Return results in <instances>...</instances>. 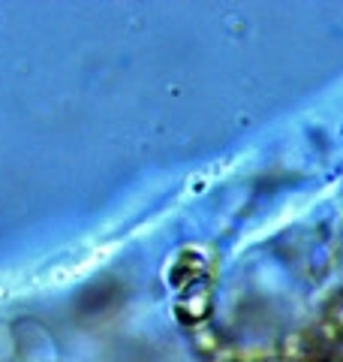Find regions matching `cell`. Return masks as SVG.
<instances>
[{
  "instance_id": "cell-1",
  "label": "cell",
  "mask_w": 343,
  "mask_h": 362,
  "mask_svg": "<svg viewBox=\"0 0 343 362\" xmlns=\"http://www.w3.org/2000/svg\"><path fill=\"white\" fill-rule=\"evenodd\" d=\"M163 278L175 293H187L193 287H202L205 278H208V257H205L199 247H181V251H175L166 259Z\"/></svg>"
},
{
  "instance_id": "cell-5",
  "label": "cell",
  "mask_w": 343,
  "mask_h": 362,
  "mask_svg": "<svg viewBox=\"0 0 343 362\" xmlns=\"http://www.w3.org/2000/svg\"><path fill=\"white\" fill-rule=\"evenodd\" d=\"M301 362H331L328 356H316V359H301Z\"/></svg>"
},
{
  "instance_id": "cell-6",
  "label": "cell",
  "mask_w": 343,
  "mask_h": 362,
  "mask_svg": "<svg viewBox=\"0 0 343 362\" xmlns=\"http://www.w3.org/2000/svg\"><path fill=\"white\" fill-rule=\"evenodd\" d=\"M268 362H286V359H283V356H274V359H268Z\"/></svg>"
},
{
  "instance_id": "cell-4",
  "label": "cell",
  "mask_w": 343,
  "mask_h": 362,
  "mask_svg": "<svg viewBox=\"0 0 343 362\" xmlns=\"http://www.w3.org/2000/svg\"><path fill=\"white\" fill-rule=\"evenodd\" d=\"M277 356L274 347H226L223 350V362H268Z\"/></svg>"
},
{
  "instance_id": "cell-3",
  "label": "cell",
  "mask_w": 343,
  "mask_h": 362,
  "mask_svg": "<svg viewBox=\"0 0 343 362\" xmlns=\"http://www.w3.org/2000/svg\"><path fill=\"white\" fill-rule=\"evenodd\" d=\"M193 347H196V354L205 359H220L223 350H226L220 332L211 329V326H202V329L193 332Z\"/></svg>"
},
{
  "instance_id": "cell-2",
  "label": "cell",
  "mask_w": 343,
  "mask_h": 362,
  "mask_svg": "<svg viewBox=\"0 0 343 362\" xmlns=\"http://www.w3.org/2000/svg\"><path fill=\"white\" fill-rule=\"evenodd\" d=\"M172 317L178 320V326H184V329H202V326L211 323L214 317V293L208 284L202 287H193L187 293H178L175 305H172Z\"/></svg>"
}]
</instances>
